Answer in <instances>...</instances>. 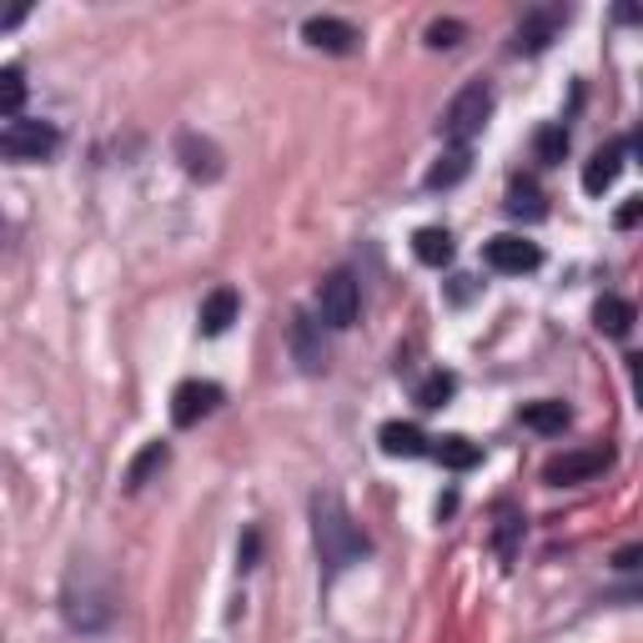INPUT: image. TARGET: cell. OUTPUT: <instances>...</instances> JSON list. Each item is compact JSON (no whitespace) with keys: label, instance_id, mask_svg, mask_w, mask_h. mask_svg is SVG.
I'll return each mask as SVG.
<instances>
[{"label":"cell","instance_id":"9c48e42d","mask_svg":"<svg viewBox=\"0 0 643 643\" xmlns=\"http://www.w3.org/2000/svg\"><path fill=\"white\" fill-rule=\"evenodd\" d=\"M302 36H307L312 50H327V56H352L358 50V25L352 21H337V15H312L307 25H302Z\"/></svg>","mask_w":643,"mask_h":643},{"label":"cell","instance_id":"2e32d148","mask_svg":"<svg viewBox=\"0 0 643 643\" xmlns=\"http://www.w3.org/2000/svg\"><path fill=\"white\" fill-rule=\"evenodd\" d=\"M508 216H518V222H543L549 216V206H543V191H538L533 177H512L508 187Z\"/></svg>","mask_w":643,"mask_h":643},{"label":"cell","instance_id":"44dd1931","mask_svg":"<svg viewBox=\"0 0 643 643\" xmlns=\"http://www.w3.org/2000/svg\"><path fill=\"white\" fill-rule=\"evenodd\" d=\"M533 156L543 161V167H559L563 156H568V126H563V121H549V126H538Z\"/></svg>","mask_w":643,"mask_h":643},{"label":"cell","instance_id":"ffe728a7","mask_svg":"<svg viewBox=\"0 0 643 643\" xmlns=\"http://www.w3.org/2000/svg\"><path fill=\"white\" fill-rule=\"evenodd\" d=\"M467 167H473V156H467V146H453L448 156H438V167L428 171V191H448L458 187V181L467 177Z\"/></svg>","mask_w":643,"mask_h":643},{"label":"cell","instance_id":"30bf717a","mask_svg":"<svg viewBox=\"0 0 643 643\" xmlns=\"http://www.w3.org/2000/svg\"><path fill=\"white\" fill-rule=\"evenodd\" d=\"M629 146H633V142H613V146H603V151H594V161L584 167V191H588V196H603V191L619 181Z\"/></svg>","mask_w":643,"mask_h":643},{"label":"cell","instance_id":"8992f818","mask_svg":"<svg viewBox=\"0 0 643 643\" xmlns=\"http://www.w3.org/2000/svg\"><path fill=\"white\" fill-rule=\"evenodd\" d=\"M608 463H613V453H608V448L563 453V458H553V463L543 467V483H553V488H573V483H588V477H598Z\"/></svg>","mask_w":643,"mask_h":643},{"label":"cell","instance_id":"7402d4cb","mask_svg":"<svg viewBox=\"0 0 643 643\" xmlns=\"http://www.w3.org/2000/svg\"><path fill=\"white\" fill-rule=\"evenodd\" d=\"M453 393H458V377L448 368H438V372H428V377L417 382V407H448L453 403Z\"/></svg>","mask_w":643,"mask_h":643},{"label":"cell","instance_id":"4fadbf2b","mask_svg":"<svg viewBox=\"0 0 643 643\" xmlns=\"http://www.w3.org/2000/svg\"><path fill=\"white\" fill-rule=\"evenodd\" d=\"M377 448L387 458H422L428 453V438H422V428H413V422H382Z\"/></svg>","mask_w":643,"mask_h":643},{"label":"cell","instance_id":"e0dca14e","mask_svg":"<svg viewBox=\"0 0 643 643\" xmlns=\"http://www.w3.org/2000/svg\"><path fill=\"white\" fill-rule=\"evenodd\" d=\"M177 151H181V167H187L191 177H202V181L222 177V151H216L212 142H196V136H181V142H177Z\"/></svg>","mask_w":643,"mask_h":643},{"label":"cell","instance_id":"7a4b0ae2","mask_svg":"<svg viewBox=\"0 0 643 643\" xmlns=\"http://www.w3.org/2000/svg\"><path fill=\"white\" fill-rule=\"evenodd\" d=\"M493 116V86L488 81H467L463 91L448 101V111H442V136L453 146H467L483 126H488Z\"/></svg>","mask_w":643,"mask_h":643},{"label":"cell","instance_id":"9a60e30c","mask_svg":"<svg viewBox=\"0 0 643 643\" xmlns=\"http://www.w3.org/2000/svg\"><path fill=\"white\" fill-rule=\"evenodd\" d=\"M633 322H639V312H633L629 297H598L594 327H598L603 337H629V332H633Z\"/></svg>","mask_w":643,"mask_h":643},{"label":"cell","instance_id":"ac0fdd59","mask_svg":"<svg viewBox=\"0 0 643 643\" xmlns=\"http://www.w3.org/2000/svg\"><path fill=\"white\" fill-rule=\"evenodd\" d=\"M413 257L422 267H448L453 262V232L448 227H422L413 237Z\"/></svg>","mask_w":643,"mask_h":643},{"label":"cell","instance_id":"603a6c76","mask_svg":"<svg viewBox=\"0 0 643 643\" xmlns=\"http://www.w3.org/2000/svg\"><path fill=\"white\" fill-rule=\"evenodd\" d=\"M477 458H483V448L467 438H442L438 442V463L453 467V473H467V467H477Z\"/></svg>","mask_w":643,"mask_h":643},{"label":"cell","instance_id":"3957f363","mask_svg":"<svg viewBox=\"0 0 643 643\" xmlns=\"http://www.w3.org/2000/svg\"><path fill=\"white\" fill-rule=\"evenodd\" d=\"M358 307H362V292H358V277L347 272V267H337V272L322 277L317 286V312L327 327H337V332H347L352 322H358Z\"/></svg>","mask_w":643,"mask_h":643},{"label":"cell","instance_id":"83f0119b","mask_svg":"<svg viewBox=\"0 0 643 643\" xmlns=\"http://www.w3.org/2000/svg\"><path fill=\"white\" fill-rule=\"evenodd\" d=\"M639 559H643V549H623L613 563H619V568H639Z\"/></svg>","mask_w":643,"mask_h":643},{"label":"cell","instance_id":"d4e9b609","mask_svg":"<svg viewBox=\"0 0 643 643\" xmlns=\"http://www.w3.org/2000/svg\"><path fill=\"white\" fill-rule=\"evenodd\" d=\"M518 533H523V518H518V512H503V518H498V533H493L503 563L518 559Z\"/></svg>","mask_w":643,"mask_h":643},{"label":"cell","instance_id":"52a82bcc","mask_svg":"<svg viewBox=\"0 0 643 643\" xmlns=\"http://www.w3.org/2000/svg\"><path fill=\"white\" fill-rule=\"evenodd\" d=\"M483 262L493 267V272H503V277H523V272H538V262H543V251L533 247V241H523V237H493L488 247H483Z\"/></svg>","mask_w":643,"mask_h":643},{"label":"cell","instance_id":"d6986e66","mask_svg":"<svg viewBox=\"0 0 643 643\" xmlns=\"http://www.w3.org/2000/svg\"><path fill=\"white\" fill-rule=\"evenodd\" d=\"M167 463H171V448H167V442H146L142 458L126 467V493H142L146 483H151V473H161Z\"/></svg>","mask_w":643,"mask_h":643},{"label":"cell","instance_id":"484cf974","mask_svg":"<svg viewBox=\"0 0 643 643\" xmlns=\"http://www.w3.org/2000/svg\"><path fill=\"white\" fill-rule=\"evenodd\" d=\"M463 36H467V25H463V21H432V25H428V46H432V50H453Z\"/></svg>","mask_w":643,"mask_h":643},{"label":"cell","instance_id":"f1b7e54d","mask_svg":"<svg viewBox=\"0 0 643 643\" xmlns=\"http://www.w3.org/2000/svg\"><path fill=\"white\" fill-rule=\"evenodd\" d=\"M15 21H25V5H11V11H0V31H5V25H15Z\"/></svg>","mask_w":643,"mask_h":643},{"label":"cell","instance_id":"4316f807","mask_svg":"<svg viewBox=\"0 0 643 643\" xmlns=\"http://www.w3.org/2000/svg\"><path fill=\"white\" fill-rule=\"evenodd\" d=\"M639 216H643V196H629V202L619 206V216H613V227L629 232V227H639Z\"/></svg>","mask_w":643,"mask_h":643},{"label":"cell","instance_id":"6da1fadb","mask_svg":"<svg viewBox=\"0 0 643 643\" xmlns=\"http://www.w3.org/2000/svg\"><path fill=\"white\" fill-rule=\"evenodd\" d=\"M312 518H317V553H322V563H327L332 573L372 553L368 533L352 523V512H347L332 493H317V498H312Z\"/></svg>","mask_w":643,"mask_h":643},{"label":"cell","instance_id":"7c38bea8","mask_svg":"<svg viewBox=\"0 0 643 643\" xmlns=\"http://www.w3.org/2000/svg\"><path fill=\"white\" fill-rule=\"evenodd\" d=\"M518 422H523L528 432H543V438H553V432H563L573 422V413H568V403H559V397H538V403L518 407Z\"/></svg>","mask_w":643,"mask_h":643},{"label":"cell","instance_id":"ba28073f","mask_svg":"<svg viewBox=\"0 0 643 643\" xmlns=\"http://www.w3.org/2000/svg\"><path fill=\"white\" fill-rule=\"evenodd\" d=\"M563 21H568V11H559V5H538V11H528L523 25H518V41H512V56H538V50H549L553 36L563 31Z\"/></svg>","mask_w":643,"mask_h":643},{"label":"cell","instance_id":"5b68a950","mask_svg":"<svg viewBox=\"0 0 643 643\" xmlns=\"http://www.w3.org/2000/svg\"><path fill=\"white\" fill-rule=\"evenodd\" d=\"M216 407H222V387H216V382L191 377V382H181L177 393H171V422H177V428H196L206 413H216Z\"/></svg>","mask_w":643,"mask_h":643},{"label":"cell","instance_id":"8fae6325","mask_svg":"<svg viewBox=\"0 0 643 643\" xmlns=\"http://www.w3.org/2000/svg\"><path fill=\"white\" fill-rule=\"evenodd\" d=\"M292 352H297L302 372H322V368H327V342H322V327L307 317V312H297V317H292Z\"/></svg>","mask_w":643,"mask_h":643},{"label":"cell","instance_id":"277c9868","mask_svg":"<svg viewBox=\"0 0 643 643\" xmlns=\"http://www.w3.org/2000/svg\"><path fill=\"white\" fill-rule=\"evenodd\" d=\"M56 146L60 132L50 121H11L0 132V156L5 161H46V156H56Z\"/></svg>","mask_w":643,"mask_h":643},{"label":"cell","instance_id":"5bb4252c","mask_svg":"<svg viewBox=\"0 0 643 643\" xmlns=\"http://www.w3.org/2000/svg\"><path fill=\"white\" fill-rule=\"evenodd\" d=\"M237 312H241V297H237V292H232V286H216L212 297L202 302V317H196V322H202V332H206V337H222L232 322H237Z\"/></svg>","mask_w":643,"mask_h":643},{"label":"cell","instance_id":"cb8c5ba5","mask_svg":"<svg viewBox=\"0 0 643 643\" xmlns=\"http://www.w3.org/2000/svg\"><path fill=\"white\" fill-rule=\"evenodd\" d=\"M25 71L21 66H5L0 71V116H21V106H25Z\"/></svg>","mask_w":643,"mask_h":643}]
</instances>
